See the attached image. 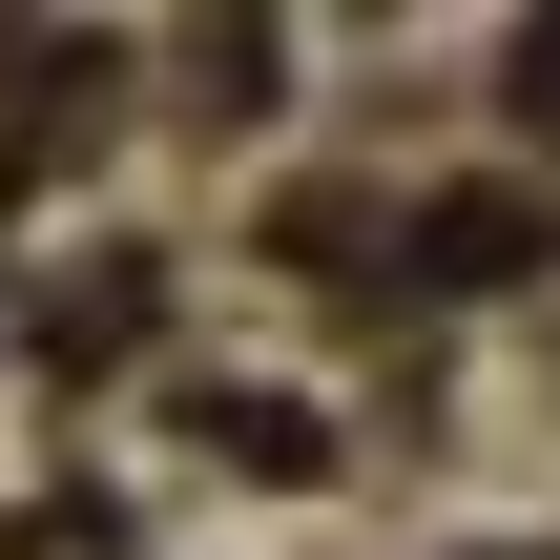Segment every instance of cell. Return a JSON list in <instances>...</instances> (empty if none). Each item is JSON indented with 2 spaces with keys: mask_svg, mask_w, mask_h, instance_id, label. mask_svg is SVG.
Masks as SVG:
<instances>
[{
  "mask_svg": "<svg viewBox=\"0 0 560 560\" xmlns=\"http://www.w3.org/2000/svg\"><path fill=\"white\" fill-rule=\"evenodd\" d=\"M416 270H436V291H499V270H540V208H520V187H478V208H436V229H416Z\"/></svg>",
  "mask_w": 560,
  "mask_h": 560,
  "instance_id": "6da1fadb",
  "label": "cell"
},
{
  "mask_svg": "<svg viewBox=\"0 0 560 560\" xmlns=\"http://www.w3.org/2000/svg\"><path fill=\"white\" fill-rule=\"evenodd\" d=\"M125 332H145V270H125V249L42 291V353H62V374H83V353H125Z\"/></svg>",
  "mask_w": 560,
  "mask_h": 560,
  "instance_id": "7a4b0ae2",
  "label": "cell"
}]
</instances>
